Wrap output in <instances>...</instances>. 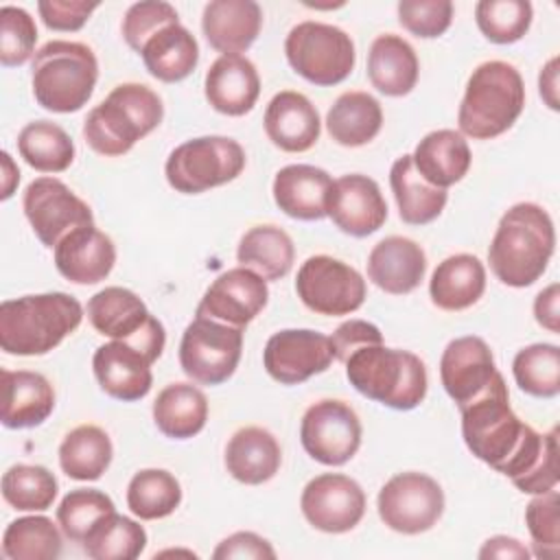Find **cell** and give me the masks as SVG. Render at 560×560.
I'll return each instance as SVG.
<instances>
[{
    "mask_svg": "<svg viewBox=\"0 0 560 560\" xmlns=\"http://www.w3.org/2000/svg\"><path fill=\"white\" fill-rule=\"evenodd\" d=\"M556 249V228L549 212L532 201L512 206L499 219L488 247V262L497 280L523 289L545 271Z\"/></svg>",
    "mask_w": 560,
    "mask_h": 560,
    "instance_id": "1",
    "label": "cell"
},
{
    "mask_svg": "<svg viewBox=\"0 0 560 560\" xmlns=\"http://www.w3.org/2000/svg\"><path fill=\"white\" fill-rule=\"evenodd\" d=\"M83 319L77 298L52 291L0 304V348L7 354L39 357L57 348Z\"/></svg>",
    "mask_w": 560,
    "mask_h": 560,
    "instance_id": "2",
    "label": "cell"
},
{
    "mask_svg": "<svg viewBox=\"0 0 560 560\" xmlns=\"http://www.w3.org/2000/svg\"><path fill=\"white\" fill-rule=\"evenodd\" d=\"M164 105L144 83H120L83 120V138L105 158L125 155L138 140L160 127Z\"/></svg>",
    "mask_w": 560,
    "mask_h": 560,
    "instance_id": "3",
    "label": "cell"
},
{
    "mask_svg": "<svg viewBox=\"0 0 560 560\" xmlns=\"http://www.w3.org/2000/svg\"><path fill=\"white\" fill-rule=\"evenodd\" d=\"M343 365L350 385L365 398L385 407L409 411L427 396V368L422 359L409 350L370 343L357 348Z\"/></svg>",
    "mask_w": 560,
    "mask_h": 560,
    "instance_id": "4",
    "label": "cell"
},
{
    "mask_svg": "<svg viewBox=\"0 0 560 560\" xmlns=\"http://www.w3.org/2000/svg\"><path fill=\"white\" fill-rule=\"evenodd\" d=\"M525 83L521 72L508 61H483L468 77L457 112L462 136L492 140L505 133L523 114Z\"/></svg>",
    "mask_w": 560,
    "mask_h": 560,
    "instance_id": "5",
    "label": "cell"
},
{
    "mask_svg": "<svg viewBox=\"0 0 560 560\" xmlns=\"http://www.w3.org/2000/svg\"><path fill=\"white\" fill-rule=\"evenodd\" d=\"M459 413L462 438L468 451L501 475L536 433L534 427L512 411L503 376L486 394L462 407Z\"/></svg>",
    "mask_w": 560,
    "mask_h": 560,
    "instance_id": "6",
    "label": "cell"
},
{
    "mask_svg": "<svg viewBox=\"0 0 560 560\" xmlns=\"http://www.w3.org/2000/svg\"><path fill=\"white\" fill-rule=\"evenodd\" d=\"M98 79L94 50L81 42L52 39L31 61V88L37 105L55 114L79 112Z\"/></svg>",
    "mask_w": 560,
    "mask_h": 560,
    "instance_id": "7",
    "label": "cell"
},
{
    "mask_svg": "<svg viewBox=\"0 0 560 560\" xmlns=\"http://www.w3.org/2000/svg\"><path fill=\"white\" fill-rule=\"evenodd\" d=\"M245 149L225 136H201L175 147L164 164L171 188L199 195L236 179L245 168Z\"/></svg>",
    "mask_w": 560,
    "mask_h": 560,
    "instance_id": "8",
    "label": "cell"
},
{
    "mask_svg": "<svg viewBox=\"0 0 560 560\" xmlns=\"http://www.w3.org/2000/svg\"><path fill=\"white\" fill-rule=\"evenodd\" d=\"M284 55L302 79L319 88L346 81L357 61L352 37L339 26L315 20L300 22L289 31Z\"/></svg>",
    "mask_w": 560,
    "mask_h": 560,
    "instance_id": "9",
    "label": "cell"
},
{
    "mask_svg": "<svg viewBox=\"0 0 560 560\" xmlns=\"http://www.w3.org/2000/svg\"><path fill=\"white\" fill-rule=\"evenodd\" d=\"M88 319L92 328L109 339L138 348L153 361L160 359L166 332L147 304L125 287H105L88 300Z\"/></svg>",
    "mask_w": 560,
    "mask_h": 560,
    "instance_id": "10",
    "label": "cell"
},
{
    "mask_svg": "<svg viewBox=\"0 0 560 560\" xmlns=\"http://www.w3.org/2000/svg\"><path fill=\"white\" fill-rule=\"evenodd\" d=\"M243 328L195 315L179 341V365L199 385H221L238 368Z\"/></svg>",
    "mask_w": 560,
    "mask_h": 560,
    "instance_id": "11",
    "label": "cell"
},
{
    "mask_svg": "<svg viewBox=\"0 0 560 560\" xmlns=\"http://www.w3.org/2000/svg\"><path fill=\"white\" fill-rule=\"evenodd\" d=\"M295 291L308 311L328 317L359 311L368 293L365 280L354 267L326 254L311 256L300 265Z\"/></svg>",
    "mask_w": 560,
    "mask_h": 560,
    "instance_id": "12",
    "label": "cell"
},
{
    "mask_svg": "<svg viewBox=\"0 0 560 560\" xmlns=\"http://www.w3.org/2000/svg\"><path fill=\"white\" fill-rule=\"evenodd\" d=\"M381 521L407 536L429 532L444 512L442 486L424 472H398L385 481L376 499Z\"/></svg>",
    "mask_w": 560,
    "mask_h": 560,
    "instance_id": "13",
    "label": "cell"
},
{
    "mask_svg": "<svg viewBox=\"0 0 560 560\" xmlns=\"http://www.w3.org/2000/svg\"><path fill=\"white\" fill-rule=\"evenodd\" d=\"M300 442L315 462L343 466L361 446V420L343 400H317L302 416Z\"/></svg>",
    "mask_w": 560,
    "mask_h": 560,
    "instance_id": "14",
    "label": "cell"
},
{
    "mask_svg": "<svg viewBox=\"0 0 560 560\" xmlns=\"http://www.w3.org/2000/svg\"><path fill=\"white\" fill-rule=\"evenodd\" d=\"M22 208L35 236L50 249L77 228L94 225L92 208L57 177L33 179L24 190Z\"/></svg>",
    "mask_w": 560,
    "mask_h": 560,
    "instance_id": "15",
    "label": "cell"
},
{
    "mask_svg": "<svg viewBox=\"0 0 560 560\" xmlns=\"http://www.w3.org/2000/svg\"><path fill=\"white\" fill-rule=\"evenodd\" d=\"M335 361L330 337L311 328H284L273 332L262 350L267 374L280 385H300L322 374Z\"/></svg>",
    "mask_w": 560,
    "mask_h": 560,
    "instance_id": "16",
    "label": "cell"
},
{
    "mask_svg": "<svg viewBox=\"0 0 560 560\" xmlns=\"http://www.w3.org/2000/svg\"><path fill=\"white\" fill-rule=\"evenodd\" d=\"M300 508L315 529L346 534L354 529L365 514V492L348 475L324 472L304 486Z\"/></svg>",
    "mask_w": 560,
    "mask_h": 560,
    "instance_id": "17",
    "label": "cell"
},
{
    "mask_svg": "<svg viewBox=\"0 0 560 560\" xmlns=\"http://www.w3.org/2000/svg\"><path fill=\"white\" fill-rule=\"evenodd\" d=\"M501 376L492 350L481 337L466 335L446 343L440 359V381L457 409L486 394Z\"/></svg>",
    "mask_w": 560,
    "mask_h": 560,
    "instance_id": "18",
    "label": "cell"
},
{
    "mask_svg": "<svg viewBox=\"0 0 560 560\" xmlns=\"http://www.w3.org/2000/svg\"><path fill=\"white\" fill-rule=\"evenodd\" d=\"M267 280L247 267H234L212 280L195 315L245 328L267 306Z\"/></svg>",
    "mask_w": 560,
    "mask_h": 560,
    "instance_id": "19",
    "label": "cell"
},
{
    "mask_svg": "<svg viewBox=\"0 0 560 560\" xmlns=\"http://www.w3.org/2000/svg\"><path fill=\"white\" fill-rule=\"evenodd\" d=\"M326 214L343 234L363 238L383 228L387 203L372 177L350 173L332 182Z\"/></svg>",
    "mask_w": 560,
    "mask_h": 560,
    "instance_id": "20",
    "label": "cell"
},
{
    "mask_svg": "<svg viewBox=\"0 0 560 560\" xmlns=\"http://www.w3.org/2000/svg\"><path fill=\"white\" fill-rule=\"evenodd\" d=\"M92 370L101 389L122 402H133L151 392V359L125 341H107L96 348Z\"/></svg>",
    "mask_w": 560,
    "mask_h": 560,
    "instance_id": "21",
    "label": "cell"
},
{
    "mask_svg": "<svg viewBox=\"0 0 560 560\" xmlns=\"http://www.w3.org/2000/svg\"><path fill=\"white\" fill-rule=\"evenodd\" d=\"M262 125L273 147L287 153L308 151L319 140L322 131L315 105L293 90H282L269 101Z\"/></svg>",
    "mask_w": 560,
    "mask_h": 560,
    "instance_id": "22",
    "label": "cell"
},
{
    "mask_svg": "<svg viewBox=\"0 0 560 560\" xmlns=\"http://www.w3.org/2000/svg\"><path fill=\"white\" fill-rule=\"evenodd\" d=\"M116 265V247L112 238L94 225L70 232L55 247L57 271L74 284H96L105 280Z\"/></svg>",
    "mask_w": 560,
    "mask_h": 560,
    "instance_id": "23",
    "label": "cell"
},
{
    "mask_svg": "<svg viewBox=\"0 0 560 560\" xmlns=\"http://www.w3.org/2000/svg\"><path fill=\"white\" fill-rule=\"evenodd\" d=\"M206 101L225 116H245L260 94L256 66L243 55H221L212 61L203 79Z\"/></svg>",
    "mask_w": 560,
    "mask_h": 560,
    "instance_id": "24",
    "label": "cell"
},
{
    "mask_svg": "<svg viewBox=\"0 0 560 560\" xmlns=\"http://www.w3.org/2000/svg\"><path fill=\"white\" fill-rule=\"evenodd\" d=\"M424 273V249L407 236H387L378 241L368 256V278L392 295L411 293L420 287Z\"/></svg>",
    "mask_w": 560,
    "mask_h": 560,
    "instance_id": "25",
    "label": "cell"
},
{
    "mask_svg": "<svg viewBox=\"0 0 560 560\" xmlns=\"http://www.w3.org/2000/svg\"><path fill=\"white\" fill-rule=\"evenodd\" d=\"M332 177L311 164H289L273 177V201L291 219L319 221L328 208Z\"/></svg>",
    "mask_w": 560,
    "mask_h": 560,
    "instance_id": "26",
    "label": "cell"
},
{
    "mask_svg": "<svg viewBox=\"0 0 560 560\" xmlns=\"http://www.w3.org/2000/svg\"><path fill=\"white\" fill-rule=\"evenodd\" d=\"M262 28V9L254 0H212L203 7L201 31L223 55L245 52Z\"/></svg>",
    "mask_w": 560,
    "mask_h": 560,
    "instance_id": "27",
    "label": "cell"
},
{
    "mask_svg": "<svg viewBox=\"0 0 560 560\" xmlns=\"http://www.w3.org/2000/svg\"><path fill=\"white\" fill-rule=\"evenodd\" d=\"M2 424L7 429L39 427L55 409L50 381L31 370H2Z\"/></svg>",
    "mask_w": 560,
    "mask_h": 560,
    "instance_id": "28",
    "label": "cell"
},
{
    "mask_svg": "<svg viewBox=\"0 0 560 560\" xmlns=\"http://www.w3.org/2000/svg\"><path fill=\"white\" fill-rule=\"evenodd\" d=\"M280 464L282 448L262 427H243L228 440L225 468L245 486H260L269 481L280 470Z\"/></svg>",
    "mask_w": 560,
    "mask_h": 560,
    "instance_id": "29",
    "label": "cell"
},
{
    "mask_svg": "<svg viewBox=\"0 0 560 560\" xmlns=\"http://www.w3.org/2000/svg\"><path fill=\"white\" fill-rule=\"evenodd\" d=\"M416 171L438 188H448L464 179L472 155L466 138L455 129H435L427 133L413 149Z\"/></svg>",
    "mask_w": 560,
    "mask_h": 560,
    "instance_id": "30",
    "label": "cell"
},
{
    "mask_svg": "<svg viewBox=\"0 0 560 560\" xmlns=\"http://www.w3.org/2000/svg\"><path fill=\"white\" fill-rule=\"evenodd\" d=\"M418 55L400 35H378L368 52V79L385 96H407L418 83Z\"/></svg>",
    "mask_w": 560,
    "mask_h": 560,
    "instance_id": "31",
    "label": "cell"
},
{
    "mask_svg": "<svg viewBox=\"0 0 560 560\" xmlns=\"http://www.w3.org/2000/svg\"><path fill=\"white\" fill-rule=\"evenodd\" d=\"M486 291V267L472 254H453L444 258L429 280L431 302L442 311H464Z\"/></svg>",
    "mask_w": 560,
    "mask_h": 560,
    "instance_id": "32",
    "label": "cell"
},
{
    "mask_svg": "<svg viewBox=\"0 0 560 560\" xmlns=\"http://www.w3.org/2000/svg\"><path fill=\"white\" fill-rule=\"evenodd\" d=\"M151 77L164 83L184 81L199 61V44L184 24H168L144 42L138 52Z\"/></svg>",
    "mask_w": 560,
    "mask_h": 560,
    "instance_id": "33",
    "label": "cell"
},
{
    "mask_svg": "<svg viewBox=\"0 0 560 560\" xmlns=\"http://www.w3.org/2000/svg\"><path fill=\"white\" fill-rule=\"evenodd\" d=\"M389 186L398 206V214L409 225H427L435 221L446 206V190L431 186L413 166L411 155H400L389 171Z\"/></svg>",
    "mask_w": 560,
    "mask_h": 560,
    "instance_id": "34",
    "label": "cell"
},
{
    "mask_svg": "<svg viewBox=\"0 0 560 560\" xmlns=\"http://www.w3.org/2000/svg\"><path fill=\"white\" fill-rule=\"evenodd\" d=\"M208 420V398L192 383H171L153 400L155 427L173 440L197 435Z\"/></svg>",
    "mask_w": 560,
    "mask_h": 560,
    "instance_id": "35",
    "label": "cell"
},
{
    "mask_svg": "<svg viewBox=\"0 0 560 560\" xmlns=\"http://www.w3.org/2000/svg\"><path fill=\"white\" fill-rule=\"evenodd\" d=\"M383 127L381 103L368 92H343L326 114L328 136L341 147H363Z\"/></svg>",
    "mask_w": 560,
    "mask_h": 560,
    "instance_id": "36",
    "label": "cell"
},
{
    "mask_svg": "<svg viewBox=\"0 0 560 560\" xmlns=\"http://www.w3.org/2000/svg\"><path fill=\"white\" fill-rule=\"evenodd\" d=\"M295 258L291 236L278 225H254L247 230L236 247L238 267H247L265 280L284 278Z\"/></svg>",
    "mask_w": 560,
    "mask_h": 560,
    "instance_id": "37",
    "label": "cell"
},
{
    "mask_svg": "<svg viewBox=\"0 0 560 560\" xmlns=\"http://www.w3.org/2000/svg\"><path fill=\"white\" fill-rule=\"evenodd\" d=\"M114 446L109 435L96 424L72 429L59 446L61 470L77 481H96L109 468Z\"/></svg>",
    "mask_w": 560,
    "mask_h": 560,
    "instance_id": "38",
    "label": "cell"
},
{
    "mask_svg": "<svg viewBox=\"0 0 560 560\" xmlns=\"http://www.w3.org/2000/svg\"><path fill=\"white\" fill-rule=\"evenodd\" d=\"M512 483L525 494H542L558 486V427L549 433H538L521 451L505 472Z\"/></svg>",
    "mask_w": 560,
    "mask_h": 560,
    "instance_id": "39",
    "label": "cell"
},
{
    "mask_svg": "<svg viewBox=\"0 0 560 560\" xmlns=\"http://www.w3.org/2000/svg\"><path fill=\"white\" fill-rule=\"evenodd\" d=\"M20 158L39 173H61L74 160V142L63 127L50 120H33L18 136Z\"/></svg>",
    "mask_w": 560,
    "mask_h": 560,
    "instance_id": "40",
    "label": "cell"
},
{
    "mask_svg": "<svg viewBox=\"0 0 560 560\" xmlns=\"http://www.w3.org/2000/svg\"><path fill=\"white\" fill-rule=\"evenodd\" d=\"M81 545L92 560H136L147 547V532L114 510L96 521Z\"/></svg>",
    "mask_w": 560,
    "mask_h": 560,
    "instance_id": "41",
    "label": "cell"
},
{
    "mask_svg": "<svg viewBox=\"0 0 560 560\" xmlns=\"http://www.w3.org/2000/svg\"><path fill=\"white\" fill-rule=\"evenodd\" d=\"M182 503V486L164 468L138 470L127 486V508L140 521L171 516Z\"/></svg>",
    "mask_w": 560,
    "mask_h": 560,
    "instance_id": "42",
    "label": "cell"
},
{
    "mask_svg": "<svg viewBox=\"0 0 560 560\" xmlns=\"http://www.w3.org/2000/svg\"><path fill=\"white\" fill-rule=\"evenodd\" d=\"M61 534L48 516H22L2 534V556L9 560H57Z\"/></svg>",
    "mask_w": 560,
    "mask_h": 560,
    "instance_id": "43",
    "label": "cell"
},
{
    "mask_svg": "<svg viewBox=\"0 0 560 560\" xmlns=\"http://www.w3.org/2000/svg\"><path fill=\"white\" fill-rule=\"evenodd\" d=\"M55 475L39 464H13L2 475V497L20 512H44L57 499Z\"/></svg>",
    "mask_w": 560,
    "mask_h": 560,
    "instance_id": "44",
    "label": "cell"
},
{
    "mask_svg": "<svg viewBox=\"0 0 560 560\" xmlns=\"http://www.w3.org/2000/svg\"><path fill=\"white\" fill-rule=\"evenodd\" d=\"M516 385L536 398H553L560 392V348L556 343H532L512 361Z\"/></svg>",
    "mask_w": 560,
    "mask_h": 560,
    "instance_id": "45",
    "label": "cell"
},
{
    "mask_svg": "<svg viewBox=\"0 0 560 560\" xmlns=\"http://www.w3.org/2000/svg\"><path fill=\"white\" fill-rule=\"evenodd\" d=\"M534 9L527 0H481L475 4L479 31L492 44H514L532 26Z\"/></svg>",
    "mask_w": 560,
    "mask_h": 560,
    "instance_id": "46",
    "label": "cell"
},
{
    "mask_svg": "<svg viewBox=\"0 0 560 560\" xmlns=\"http://www.w3.org/2000/svg\"><path fill=\"white\" fill-rule=\"evenodd\" d=\"M114 510V501L105 492L94 488H77L61 499L57 508V523L66 538L72 542H83L96 521Z\"/></svg>",
    "mask_w": 560,
    "mask_h": 560,
    "instance_id": "47",
    "label": "cell"
},
{
    "mask_svg": "<svg viewBox=\"0 0 560 560\" xmlns=\"http://www.w3.org/2000/svg\"><path fill=\"white\" fill-rule=\"evenodd\" d=\"M525 523L534 553L545 560H556L560 556V494L556 488L534 494L525 508Z\"/></svg>",
    "mask_w": 560,
    "mask_h": 560,
    "instance_id": "48",
    "label": "cell"
},
{
    "mask_svg": "<svg viewBox=\"0 0 560 560\" xmlns=\"http://www.w3.org/2000/svg\"><path fill=\"white\" fill-rule=\"evenodd\" d=\"M37 26L22 7L4 4L0 9V63L4 68L22 66L35 50Z\"/></svg>",
    "mask_w": 560,
    "mask_h": 560,
    "instance_id": "49",
    "label": "cell"
},
{
    "mask_svg": "<svg viewBox=\"0 0 560 560\" xmlns=\"http://www.w3.org/2000/svg\"><path fill=\"white\" fill-rule=\"evenodd\" d=\"M179 15L173 4L164 0H142L127 9L122 18V37L136 52L142 50L144 42L168 24H177Z\"/></svg>",
    "mask_w": 560,
    "mask_h": 560,
    "instance_id": "50",
    "label": "cell"
},
{
    "mask_svg": "<svg viewBox=\"0 0 560 560\" xmlns=\"http://www.w3.org/2000/svg\"><path fill=\"white\" fill-rule=\"evenodd\" d=\"M396 11L400 26L422 39L444 35L453 22V2L448 0H400Z\"/></svg>",
    "mask_w": 560,
    "mask_h": 560,
    "instance_id": "51",
    "label": "cell"
},
{
    "mask_svg": "<svg viewBox=\"0 0 560 560\" xmlns=\"http://www.w3.org/2000/svg\"><path fill=\"white\" fill-rule=\"evenodd\" d=\"M98 9V2H85V0H39L37 11L42 22L50 31H63L74 33L83 28V24L90 20V15Z\"/></svg>",
    "mask_w": 560,
    "mask_h": 560,
    "instance_id": "52",
    "label": "cell"
},
{
    "mask_svg": "<svg viewBox=\"0 0 560 560\" xmlns=\"http://www.w3.org/2000/svg\"><path fill=\"white\" fill-rule=\"evenodd\" d=\"M335 359L346 361L357 348L370 346V343H383V332L376 324L365 319H348L337 326V330L330 337Z\"/></svg>",
    "mask_w": 560,
    "mask_h": 560,
    "instance_id": "53",
    "label": "cell"
},
{
    "mask_svg": "<svg viewBox=\"0 0 560 560\" xmlns=\"http://www.w3.org/2000/svg\"><path fill=\"white\" fill-rule=\"evenodd\" d=\"M214 560H232V558H254V560H262L276 558V549L271 547L269 540H265L262 536L254 534V532H236L228 538H223L217 549L212 551Z\"/></svg>",
    "mask_w": 560,
    "mask_h": 560,
    "instance_id": "54",
    "label": "cell"
},
{
    "mask_svg": "<svg viewBox=\"0 0 560 560\" xmlns=\"http://www.w3.org/2000/svg\"><path fill=\"white\" fill-rule=\"evenodd\" d=\"M560 287L558 282H551L547 289H542L534 300V317L536 322L547 328L549 332H560Z\"/></svg>",
    "mask_w": 560,
    "mask_h": 560,
    "instance_id": "55",
    "label": "cell"
},
{
    "mask_svg": "<svg viewBox=\"0 0 560 560\" xmlns=\"http://www.w3.org/2000/svg\"><path fill=\"white\" fill-rule=\"evenodd\" d=\"M532 553L529 549L512 538V536H492L479 549V558H501V560H527Z\"/></svg>",
    "mask_w": 560,
    "mask_h": 560,
    "instance_id": "56",
    "label": "cell"
},
{
    "mask_svg": "<svg viewBox=\"0 0 560 560\" xmlns=\"http://www.w3.org/2000/svg\"><path fill=\"white\" fill-rule=\"evenodd\" d=\"M538 90L549 109L558 112V57H551L538 74Z\"/></svg>",
    "mask_w": 560,
    "mask_h": 560,
    "instance_id": "57",
    "label": "cell"
},
{
    "mask_svg": "<svg viewBox=\"0 0 560 560\" xmlns=\"http://www.w3.org/2000/svg\"><path fill=\"white\" fill-rule=\"evenodd\" d=\"M2 173H4V177H2V195L0 197L9 199L20 182V171L7 151H2Z\"/></svg>",
    "mask_w": 560,
    "mask_h": 560,
    "instance_id": "58",
    "label": "cell"
}]
</instances>
